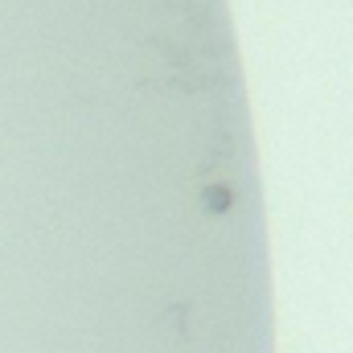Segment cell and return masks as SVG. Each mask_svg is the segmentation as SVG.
<instances>
[{
	"instance_id": "1",
	"label": "cell",
	"mask_w": 353,
	"mask_h": 353,
	"mask_svg": "<svg viewBox=\"0 0 353 353\" xmlns=\"http://www.w3.org/2000/svg\"><path fill=\"white\" fill-rule=\"evenodd\" d=\"M201 205H205V210H214V214H226V210L234 205V193H230L226 185H210V189L201 193Z\"/></svg>"
}]
</instances>
